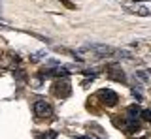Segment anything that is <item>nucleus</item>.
I'll return each instance as SVG.
<instances>
[{"label":"nucleus","mask_w":151,"mask_h":139,"mask_svg":"<svg viewBox=\"0 0 151 139\" xmlns=\"http://www.w3.org/2000/svg\"><path fill=\"white\" fill-rule=\"evenodd\" d=\"M32 109H34V115H36V117H40V118H45V117H51V115H53V107H51V104H49V101H45V100L34 101Z\"/></svg>","instance_id":"f257e3e1"},{"label":"nucleus","mask_w":151,"mask_h":139,"mask_svg":"<svg viewBox=\"0 0 151 139\" xmlns=\"http://www.w3.org/2000/svg\"><path fill=\"white\" fill-rule=\"evenodd\" d=\"M53 90L57 96H60V98H66V96L70 94V83L66 77H63V81H57L53 85Z\"/></svg>","instance_id":"f03ea898"},{"label":"nucleus","mask_w":151,"mask_h":139,"mask_svg":"<svg viewBox=\"0 0 151 139\" xmlns=\"http://www.w3.org/2000/svg\"><path fill=\"white\" fill-rule=\"evenodd\" d=\"M100 98H102V101L108 105V107H113V105H117L119 96H117L113 90H110V89H102L100 90Z\"/></svg>","instance_id":"7ed1b4c3"},{"label":"nucleus","mask_w":151,"mask_h":139,"mask_svg":"<svg viewBox=\"0 0 151 139\" xmlns=\"http://www.w3.org/2000/svg\"><path fill=\"white\" fill-rule=\"evenodd\" d=\"M110 73H111V79H115V81H121V83H125L127 79H125V75H123V72H119V70H115V68H111L110 70Z\"/></svg>","instance_id":"20e7f679"},{"label":"nucleus","mask_w":151,"mask_h":139,"mask_svg":"<svg viewBox=\"0 0 151 139\" xmlns=\"http://www.w3.org/2000/svg\"><path fill=\"white\" fill-rule=\"evenodd\" d=\"M40 139H57V132H47V133H42Z\"/></svg>","instance_id":"39448f33"},{"label":"nucleus","mask_w":151,"mask_h":139,"mask_svg":"<svg viewBox=\"0 0 151 139\" xmlns=\"http://www.w3.org/2000/svg\"><path fill=\"white\" fill-rule=\"evenodd\" d=\"M142 118L144 120H151V109H145V111H142Z\"/></svg>","instance_id":"423d86ee"},{"label":"nucleus","mask_w":151,"mask_h":139,"mask_svg":"<svg viewBox=\"0 0 151 139\" xmlns=\"http://www.w3.org/2000/svg\"><path fill=\"white\" fill-rule=\"evenodd\" d=\"M76 139H91V137H76Z\"/></svg>","instance_id":"0eeeda50"}]
</instances>
